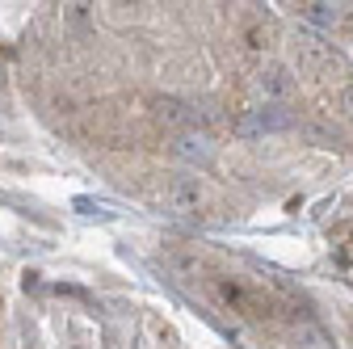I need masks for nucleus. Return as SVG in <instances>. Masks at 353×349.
<instances>
[{
  "label": "nucleus",
  "mask_w": 353,
  "mask_h": 349,
  "mask_svg": "<svg viewBox=\"0 0 353 349\" xmlns=\"http://www.w3.org/2000/svg\"><path fill=\"white\" fill-rule=\"evenodd\" d=\"M328 59H332L328 42H320L316 34H303V38L294 42V63H299L303 72H320V68H328Z\"/></svg>",
  "instance_id": "5"
},
{
  "label": "nucleus",
  "mask_w": 353,
  "mask_h": 349,
  "mask_svg": "<svg viewBox=\"0 0 353 349\" xmlns=\"http://www.w3.org/2000/svg\"><path fill=\"white\" fill-rule=\"evenodd\" d=\"M270 38H274V26H270V17H261V13H248V17H244V42H248L252 51L270 47Z\"/></svg>",
  "instance_id": "6"
},
{
  "label": "nucleus",
  "mask_w": 353,
  "mask_h": 349,
  "mask_svg": "<svg viewBox=\"0 0 353 349\" xmlns=\"http://www.w3.org/2000/svg\"><path fill=\"white\" fill-rule=\"evenodd\" d=\"M156 198H160L164 210H176V215L202 210V186L194 177H181V172H168V177L160 181V190H156Z\"/></svg>",
  "instance_id": "2"
},
{
  "label": "nucleus",
  "mask_w": 353,
  "mask_h": 349,
  "mask_svg": "<svg viewBox=\"0 0 353 349\" xmlns=\"http://www.w3.org/2000/svg\"><path fill=\"white\" fill-rule=\"evenodd\" d=\"M332 101H336V110H341V114H349V118H353V80H345V84H341V89L332 93Z\"/></svg>",
  "instance_id": "8"
},
{
  "label": "nucleus",
  "mask_w": 353,
  "mask_h": 349,
  "mask_svg": "<svg viewBox=\"0 0 353 349\" xmlns=\"http://www.w3.org/2000/svg\"><path fill=\"white\" fill-rule=\"evenodd\" d=\"M252 97L265 106H290L294 101V76L286 68H261L252 76Z\"/></svg>",
  "instance_id": "3"
},
{
  "label": "nucleus",
  "mask_w": 353,
  "mask_h": 349,
  "mask_svg": "<svg viewBox=\"0 0 353 349\" xmlns=\"http://www.w3.org/2000/svg\"><path fill=\"white\" fill-rule=\"evenodd\" d=\"M210 295H214L219 308H228V312H240V316H252V320H265V316H270V303L261 299V290L244 286L240 278H228V274L210 278Z\"/></svg>",
  "instance_id": "1"
},
{
  "label": "nucleus",
  "mask_w": 353,
  "mask_h": 349,
  "mask_svg": "<svg viewBox=\"0 0 353 349\" xmlns=\"http://www.w3.org/2000/svg\"><path fill=\"white\" fill-rule=\"evenodd\" d=\"M299 13L312 26H336L341 21V9H332V5H299Z\"/></svg>",
  "instance_id": "7"
},
{
  "label": "nucleus",
  "mask_w": 353,
  "mask_h": 349,
  "mask_svg": "<svg viewBox=\"0 0 353 349\" xmlns=\"http://www.w3.org/2000/svg\"><path fill=\"white\" fill-rule=\"evenodd\" d=\"M168 152L176 160H185V164H210L214 143H210V135H202V130H185V135H172Z\"/></svg>",
  "instance_id": "4"
},
{
  "label": "nucleus",
  "mask_w": 353,
  "mask_h": 349,
  "mask_svg": "<svg viewBox=\"0 0 353 349\" xmlns=\"http://www.w3.org/2000/svg\"><path fill=\"white\" fill-rule=\"evenodd\" d=\"M303 130H307V135H312V139H320V143H336V130H332L328 122H307Z\"/></svg>",
  "instance_id": "9"
}]
</instances>
